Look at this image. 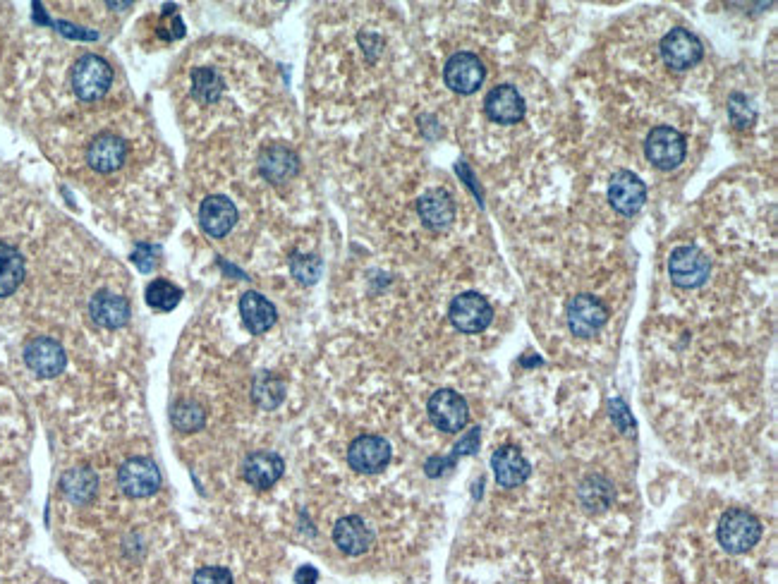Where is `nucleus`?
<instances>
[{
	"instance_id": "nucleus-34",
	"label": "nucleus",
	"mask_w": 778,
	"mask_h": 584,
	"mask_svg": "<svg viewBox=\"0 0 778 584\" xmlns=\"http://www.w3.org/2000/svg\"><path fill=\"white\" fill-rule=\"evenodd\" d=\"M158 254H161V249L158 247H151V245H139L135 249V254H132V261L139 266V271L144 273H151L156 269L158 264Z\"/></svg>"
},
{
	"instance_id": "nucleus-8",
	"label": "nucleus",
	"mask_w": 778,
	"mask_h": 584,
	"mask_svg": "<svg viewBox=\"0 0 778 584\" xmlns=\"http://www.w3.org/2000/svg\"><path fill=\"white\" fill-rule=\"evenodd\" d=\"M704 56L702 41L697 39L690 29H671L664 39H661V58L668 68L673 70H690L700 63Z\"/></svg>"
},
{
	"instance_id": "nucleus-26",
	"label": "nucleus",
	"mask_w": 778,
	"mask_h": 584,
	"mask_svg": "<svg viewBox=\"0 0 778 584\" xmlns=\"http://www.w3.org/2000/svg\"><path fill=\"white\" fill-rule=\"evenodd\" d=\"M613 501V486L604 477H587L580 484V503L587 513H604Z\"/></svg>"
},
{
	"instance_id": "nucleus-5",
	"label": "nucleus",
	"mask_w": 778,
	"mask_h": 584,
	"mask_svg": "<svg viewBox=\"0 0 778 584\" xmlns=\"http://www.w3.org/2000/svg\"><path fill=\"white\" fill-rule=\"evenodd\" d=\"M427 410L434 427L446 431V434H458V431H463L467 422H470L467 400L460 393L451 391V388H441V391L431 395Z\"/></svg>"
},
{
	"instance_id": "nucleus-16",
	"label": "nucleus",
	"mask_w": 778,
	"mask_h": 584,
	"mask_svg": "<svg viewBox=\"0 0 778 584\" xmlns=\"http://www.w3.org/2000/svg\"><path fill=\"white\" fill-rule=\"evenodd\" d=\"M491 470H494L496 482L503 489H515V486L525 484L532 474V465L518 448L503 446L491 455Z\"/></svg>"
},
{
	"instance_id": "nucleus-19",
	"label": "nucleus",
	"mask_w": 778,
	"mask_h": 584,
	"mask_svg": "<svg viewBox=\"0 0 778 584\" xmlns=\"http://www.w3.org/2000/svg\"><path fill=\"white\" fill-rule=\"evenodd\" d=\"M89 316L101 328H123L130 321V302L123 295L101 290L91 297Z\"/></svg>"
},
{
	"instance_id": "nucleus-7",
	"label": "nucleus",
	"mask_w": 778,
	"mask_h": 584,
	"mask_svg": "<svg viewBox=\"0 0 778 584\" xmlns=\"http://www.w3.org/2000/svg\"><path fill=\"white\" fill-rule=\"evenodd\" d=\"M570 333L577 338H594L609 321V309L594 295H577L565 309Z\"/></svg>"
},
{
	"instance_id": "nucleus-11",
	"label": "nucleus",
	"mask_w": 778,
	"mask_h": 584,
	"mask_svg": "<svg viewBox=\"0 0 778 584\" xmlns=\"http://www.w3.org/2000/svg\"><path fill=\"white\" fill-rule=\"evenodd\" d=\"M65 362L68 357H65L63 345L53 338H34L24 348V364L39 379H56L58 374H63Z\"/></svg>"
},
{
	"instance_id": "nucleus-27",
	"label": "nucleus",
	"mask_w": 778,
	"mask_h": 584,
	"mask_svg": "<svg viewBox=\"0 0 778 584\" xmlns=\"http://www.w3.org/2000/svg\"><path fill=\"white\" fill-rule=\"evenodd\" d=\"M252 398H254V403H257L259 407H264V410H273V407H278L283 403L285 383L278 379V376H273L271 371H264V374H259L257 379H254Z\"/></svg>"
},
{
	"instance_id": "nucleus-2",
	"label": "nucleus",
	"mask_w": 778,
	"mask_h": 584,
	"mask_svg": "<svg viewBox=\"0 0 778 584\" xmlns=\"http://www.w3.org/2000/svg\"><path fill=\"white\" fill-rule=\"evenodd\" d=\"M762 539V522L747 510H728L719 522V541L728 553L750 551Z\"/></svg>"
},
{
	"instance_id": "nucleus-22",
	"label": "nucleus",
	"mask_w": 778,
	"mask_h": 584,
	"mask_svg": "<svg viewBox=\"0 0 778 584\" xmlns=\"http://www.w3.org/2000/svg\"><path fill=\"white\" fill-rule=\"evenodd\" d=\"M417 214L431 230H446L455 221V202L446 190H429L417 202Z\"/></svg>"
},
{
	"instance_id": "nucleus-17",
	"label": "nucleus",
	"mask_w": 778,
	"mask_h": 584,
	"mask_svg": "<svg viewBox=\"0 0 778 584\" xmlns=\"http://www.w3.org/2000/svg\"><path fill=\"white\" fill-rule=\"evenodd\" d=\"M259 173L273 185H281V182L293 180L300 173V158L290 146L271 144L261 151Z\"/></svg>"
},
{
	"instance_id": "nucleus-13",
	"label": "nucleus",
	"mask_w": 778,
	"mask_h": 584,
	"mask_svg": "<svg viewBox=\"0 0 778 584\" xmlns=\"http://www.w3.org/2000/svg\"><path fill=\"white\" fill-rule=\"evenodd\" d=\"M609 202L618 214L635 216L647 202V187L630 170H618V173H613L609 185Z\"/></svg>"
},
{
	"instance_id": "nucleus-3",
	"label": "nucleus",
	"mask_w": 778,
	"mask_h": 584,
	"mask_svg": "<svg viewBox=\"0 0 778 584\" xmlns=\"http://www.w3.org/2000/svg\"><path fill=\"white\" fill-rule=\"evenodd\" d=\"M668 273H671V281L676 283L678 288H685V290L700 288V285L707 283L711 273V261L700 247L683 245L671 252V259H668Z\"/></svg>"
},
{
	"instance_id": "nucleus-35",
	"label": "nucleus",
	"mask_w": 778,
	"mask_h": 584,
	"mask_svg": "<svg viewBox=\"0 0 778 584\" xmlns=\"http://www.w3.org/2000/svg\"><path fill=\"white\" fill-rule=\"evenodd\" d=\"M611 419H613V424H616V427L623 431V434H632V431H635V422H632L628 407H625L621 398H616L611 403Z\"/></svg>"
},
{
	"instance_id": "nucleus-9",
	"label": "nucleus",
	"mask_w": 778,
	"mask_h": 584,
	"mask_svg": "<svg viewBox=\"0 0 778 584\" xmlns=\"http://www.w3.org/2000/svg\"><path fill=\"white\" fill-rule=\"evenodd\" d=\"M391 443L384 436L364 434L357 436L348 448V462L352 470L362 474H376L386 470V465L391 462Z\"/></svg>"
},
{
	"instance_id": "nucleus-15",
	"label": "nucleus",
	"mask_w": 778,
	"mask_h": 584,
	"mask_svg": "<svg viewBox=\"0 0 778 584\" xmlns=\"http://www.w3.org/2000/svg\"><path fill=\"white\" fill-rule=\"evenodd\" d=\"M285 462L278 453L271 450H254L242 462V477L254 489H271L283 477Z\"/></svg>"
},
{
	"instance_id": "nucleus-33",
	"label": "nucleus",
	"mask_w": 778,
	"mask_h": 584,
	"mask_svg": "<svg viewBox=\"0 0 778 584\" xmlns=\"http://www.w3.org/2000/svg\"><path fill=\"white\" fill-rule=\"evenodd\" d=\"M192 584H233V575L226 568H218V565H209V568L197 570Z\"/></svg>"
},
{
	"instance_id": "nucleus-14",
	"label": "nucleus",
	"mask_w": 778,
	"mask_h": 584,
	"mask_svg": "<svg viewBox=\"0 0 778 584\" xmlns=\"http://www.w3.org/2000/svg\"><path fill=\"white\" fill-rule=\"evenodd\" d=\"M484 111L498 125H515L525 118V99L515 87L501 84V87L491 89L484 99Z\"/></svg>"
},
{
	"instance_id": "nucleus-28",
	"label": "nucleus",
	"mask_w": 778,
	"mask_h": 584,
	"mask_svg": "<svg viewBox=\"0 0 778 584\" xmlns=\"http://www.w3.org/2000/svg\"><path fill=\"white\" fill-rule=\"evenodd\" d=\"M223 94V77L214 68H197L192 72V96L202 103H216Z\"/></svg>"
},
{
	"instance_id": "nucleus-23",
	"label": "nucleus",
	"mask_w": 778,
	"mask_h": 584,
	"mask_svg": "<svg viewBox=\"0 0 778 584\" xmlns=\"http://www.w3.org/2000/svg\"><path fill=\"white\" fill-rule=\"evenodd\" d=\"M240 314H242V321H245V326L249 328V333H254V336H261V333L269 331L278 319L276 307H273L264 295H259V292H252V290L240 297Z\"/></svg>"
},
{
	"instance_id": "nucleus-37",
	"label": "nucleus",
	"mask_w": 778,
	"mask_h": 584,
	"mask_svg": "<svg viewBox=\"0 0 778 584\" xmlns=\"http://www.w3.org/2000/svg\"><path fill=\"white\" fill-rule=\"evenodd\" d=\"M316 580H319V573H316V568H312V565H305V568H300L295 573L297 584H316Z\"/></svg>"
},
{
	"instance_id": "nucleus-30",
	"label": "nucleus",
	"mask_w": 778,
	"mask_h": 584,
	"mask_svg": "<svg viewBox=\"0 0 778 584\" xmlns=\"http://www.w3.org/2000/svg\"><path fill=\"white\" fill-rule=\"evenodd\" d=\"M170 419H173L175 429L178 431H199L204 427L206 415L204 407L194 400H182L170 410Z\"/></svg>"
},
{
	"instance_id": "nucleus-29",
	"label": "nucleus",
	"mask_w": 778,
	"mask_h": 584,
	"mask_svg": "<svg viewBox=\"0 0 778 584\" xmlns=\"http://www.w3.org/2000/svg\"><path fill=\"white\" fill-rule=\"evenodd\" d=\"M182 300V290L178 285H173L170 281H163V278H156L147 285V302L149 307H154L156 312H173Z\"/></svg>"
},
{
	"instance_id": "nucleus-38",
	"label": "nucleus",
	"mask_w": 778,
	"mask_h": 584,
	"mask_svg": "<svg viewBox=\"0 0 778 584\" xmlns=\"http://www.w3.org/2000/svg\"><path fill=\"white\" fill-rule=\"evenodd\" d=\"M56 27H60V32H63V34H68V36H75V39H96V34L79 32L77 27H70V24H65V22H58Z\"/></svg>"
},
{
	"instance_id": "nucleus-31",
	"label": "nucleus",
	"mask_w": 778,
	"mask_h": 584,
	"mask_svg": "<svg viewBox=\"0 0 778 584\" xmlns=\"http://www.w3.org/2000/svg\"><path fill=\"white\" fill-rule=\"evenodd\" d=\"M321 271H324V264L316 254H293L290 259V273L302 285H314L321 278Z\"/></svg>"
},
{
	"instance_id": "nucleus-32",
	"label": "nucleus",
	"mask_w": 778,
	"mask_h": 584,
	"mask_svg": "<svg viewBox=\"0 0 778 584\" xmlns=\"http://www.w3.org/2000/svg\"><path fill=\"white\" fill-rule=\"evenodd\" d=\"M728 118H731V123L735 127L745 130V127H750L752 123H755L757 111H755V106L747 101V96L733 94L731 99H728Z\"/></svg>"
},
{
	"instance_id": "nucleus-10",
	"label": "nucleus",
	"mask_w": 778,
	"mask_h": 584,
	"mask_svg": "<svg viewBox=\"0 0 778 584\" xmlns=\"http://www.w3.org/2000/svg\"><path fill=\"white\" fill-rule=\"evenodd\" d=\"M118 484L130 498H147L161 489V472L149 458H130L118 470Z\"/></svg>"
},
{
	"instance_id": "nucleus-36",
	"label": "nucleus",
	"mask_w": 778,
	"mask_h": 584,
	"mask_svg": "<svg viewBox=\"0 0 778 584\" xmlns=\"http://www.w3.org/2000/svg\"><path fill=\"white\" fill-rule=\"evenodd\" d=\"M479 438H482V431H479V427H474L472 431H467V436L458 443V446H455L453 460H458L460 455H472L474 450H479Z\"/></svg>"
},
{
	"instance_id": "nucleus-20",
	"label": "nucleus",
	"mask_w": 778,
	"mask_h": 584,
	"mask_svg": "<svg viewBox=\"0 0 778 584\" xmlns=\"http://www.w3.org/2000/svg\"><path fill=\"white\" fill-rule=\"evenodd\" d=\"M333 541H336V546L345 556H362L372 546L374 534L362 517L348 515L338 520V525L333 527Z\"/></svg>"
},
{
	"instance_id": "nucleus-6",
	"label": "nucleus",
	"mask_w": 778,
	"mask_h": 584,
	"mask_svg": "<svg viewBox=\"0 0 778 584\" xmlns=\"http://www.w3.org/2000/svg\"><path fill=\"white\" fill-rule=\"evenodd\" d=\"M448 316L460 333H482L494 321V307L479 292H463L451 302Z\"/></svg>"
},
{
	"instance_id": "nucleus-21",
	"label": "nucleus",
	"mask_w": 778,
	"mask_h": 584,
	"mask_svg": "<svg viewBox=\"0 0 778 584\" xmlns=\"http://www.w3.org/2000/svg\"><path fill=\"white\" fill-rule=\"evenodd\" d=\"M127 158V144L115 135H99L87 149V163L96 173H115L123 168Z\"/></svg>"
},
{
	"instance_id": "nucleus-1",
	"label": "nucleus",
	"mask_w": 778,
	"mask_h": 584,
	"mask_svg": "<svg viewBox=\"0 0 778 584\" xmlns=\"http://www.w3.org/2000/svg\"><path fill=\"white\" fill-rule=\"evenodd\" d=\"M72 89L82 101H99L108 94L113 82V70L101 56L87 53L72 68Z\"/></svg>"
},
{
	"instance_id": "nucleus-18",
	"label": "nucleus",
	"mask_w": 778,
	"mask_h": 584,
	"mask_svg": "<svg viewBox=\"0 0 778 584\" xmlns=\"http://www.w3.org/2000/svg\"><path fill=\"white\" fill-rule=\"evenodd\" d=\"M199 223H202L204 233L211 237H226L237 223V209L228 197L214 194L206 197L199 206Z\"/></svg>"
},
{
	"instance_id": "nucleus-4",
	"label": "nucleus",
	"mask_w": 778,
	"mask_h": 584,
	"mask_svg": "<svg viewBox=\"0 0 778 584\" xmlns=\"http://www.w3.org/2000/svg\"><path fill=\"white\" fill-rule=\"evenodd\" d=\"M685 151H688V142L671 125L654 127L647 135V142H644V154H647L649 163L659 170L678 168L683 163Z\"/></svg>"
},
{
	"instance_id": "nucleus-24",
	"label": "nucleus",
	"mask_w": 778,
	"mask_h": 584,
	"mask_svg": "<svg viewBox=\"0 0 778 584\" xmlns=\"http://www.w3.org/2000/svg\"><path fill=\"white\" fill-rule=\"evenodd\" d=\"M24 276H27V266L20 249L0 242V297H10L22 285Z\"/></svg>"
},
{
	"instance_id": "nucleus-25",
	"label": "nucleus",
	"mask_w": 778,
	"mask_h": 584,
	"mask_svg": "<svg viewBox=\"0 0 778 584\" xmlns=\"http://www.w3.org/2000/svg\"><path fill=\"white\" fill-rule=\"evenodd\" d=\"M60 489H63V496L68 498L70 503L84 506V503H89L91 498L96 496L99 477H96L89 467H75V470L63 474V479H60Z\"/></svg>"
},
{
	"instance_id": "nucleus-12",
	"label": "nucleus",
	"mask_w": 778,
	"mask_h": 584,
	"mask_svg": "<svg viewBox=\"0 0 778 584\" xmlns=\"http://www.w3.org/2000/svg\"><path fill=\"white\" fill-rule=\"evenodd\" d=\"M484 63L479 60L474 53H455L451 60L446 63V70H443V79L451 87L455 94H474L484 82Z\"/></svg>"
}]
</instances>
